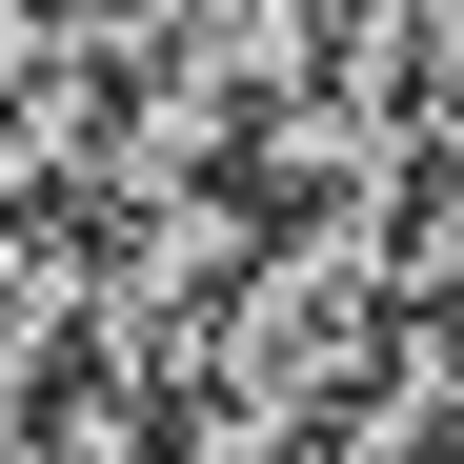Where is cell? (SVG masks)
Listing matches in <instances>:
<instances>
[{
  "label": "cell",
  "instance_id": "obj_1",
  "mask_svg": "<svg viewBox=\"0 0 464 464\" xmlns=\"http://www.w3.org/2000/svg\"><path fill=\"white\" fill-rule=\"evenodd\" d=\"M383 383H424V404L464 424V283H444V303H404V343H383Z\"/></svg>",
  "mask_w": 464,
  "mask_h": 464
}]
</instances>
